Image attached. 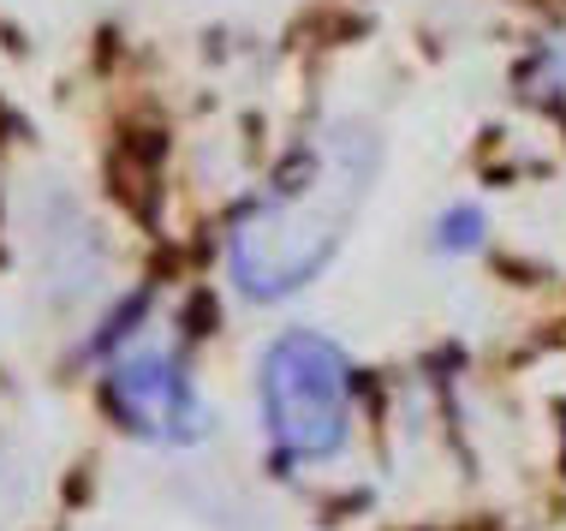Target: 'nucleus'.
Instances as JSON below:
<instances>
[{
  "mask_svg": "<svg viewBox=\"0 0 566 531\" xmlns=\"http://www.w3.org/2000/svg\"><path fill=\"white\" fill-rule=\"evenodd\" d=\"M381 179V132L364 114H328L274 162L227 221L221 263L244 305H286L328 275Z\"/></svg>",
  "mask_w": 566,
  "mask_h": 531,
  "instance_id": "f257e3e1",
  "label": "nucleus"
},
{
  "mask_svg": "<svg viewBox=\"0 0 566 531\" xmlns=\"http://www.w3.org/2000/svg\"><path fill=\"white\" fill-rule=\"evenodd\" d=\"M256 424L286 472L340 460L358 436V364L323 329H281L256 353Z\"/></svg>",
  "mask_w": 566,
  "mask_h": 531,
  "instance_id": "f03ea898",
  "label": "nucleus"
},
{
  "mask_svg": "<svg viewBox=\"0 0 566 531\" xmlns=\"http://www.w3.org/2000/svg\"><path fill=\"white\" fill-rule=\"evenodd\" d=\"M102 413L149 448H191L209 436V400L191 376V358L144 335L102 364Z\"/></svg>",
  "mask_w": 566,
  "mask_h": 531,
  "instance_id": "7ed1b4c3",
  "label": "nucleus"
},
{
  "mask_svg": "<svg viewBox=\"0 0 566 531\" xmlns=\"http://www.w3.org/2000/svg\"><path fill=\"white\" fill-rule=\"evenodd\" d=\"M489 233H495V221H489V209L478 197H453L430 221V251L448 257V263H465V257H478L489 246Z\"/></svg>",
  "mask_w": 566,
  "mask_h": 531,
  "instance_id": "20e7f679",
  "label": "nucleus"
},
{
  "mask_svg": "<svg viewBox=\"0 0 566 531\" xmlns=\"http://www.w3.org/2000/svg\"><path fill=\"white\" fill-rule=\"evenodd\" d=\"M525 90L548 114L566 119V19H555L525 54Z\"/></svg>",
  "mask_w": 566,
  "mask_h": 531,
  "instance_id": "39448f33",
  "label": "nucleus"
}]
</instances>
